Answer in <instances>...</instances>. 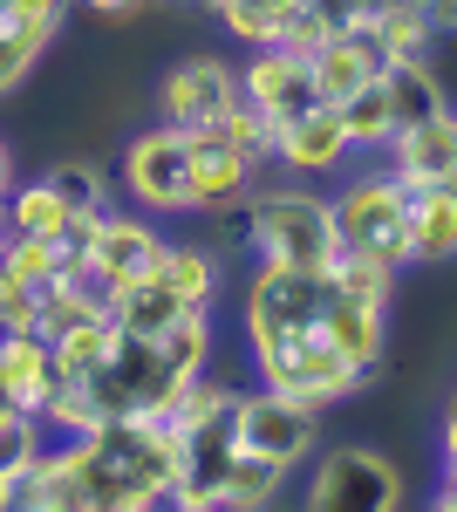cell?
I'll return each instance as SVG.
<instances>
[{"label": "cell", "mask_w": 457, "mask_h": 512, "mask_svg": "<svg viewBox=\"0 0 457 512\" xmlns=\"http://www.w3.org/2000/svg\"><path fill=\"white\" fill-rule=\"evenodd\" d=\"M0 417H14V410H7V396H0Z\"/></svg>", "instance_id": "83f0119b"}, {"label": "cell", "mask_w": 457, "mask_h": 512, "mask_svg": "<svg viewBox=\"0 0 457 512\" xmlns=\"http://www.w3.org/2000/svg\"><path fill=\"white\" fill-rule=\"evenodd\" d=\"M457 253V185L410 192V267H444Z\"/></svg>", "instance_id": "d6986e66"}, {"label": "cell", "mask_w": 457, "mask_h": 512, "mask_svg": "<svg viewBox=\"0 0 457 512\" xmlns=\"http://www.w3.org/2000/svg\"><path fill=\"white\" fill-rule=\"evenodd\" d=\"M171 472V424L110 417L76 437H48V451L14 478V512H151L171 499Z\"/></svg>", "instance_id": "7a4b0ae2"}, {"label": "cell", "mask_w": 457, "mask_h": 512, "mask_svg": "<svg viewBox=\"0 0 457 512\" xmlns=\"http://www.w3.org/2000/svg\"><path fill=\"white\" fill-rule=\"evenodd\" d=\"M89 14H103V21H130V14H144L151 0H82Z\"/></svg>", "instance_id": "d4e9b609"}, {"label": "cell", "mask_w": 457, "mask_h": 512, "mask_svg": "<svg viewBox=\"0 0 457 512\" xmlns=\"http://www.w3.org/2000/svg\"><path fill=\"white\" fill-rule=\"evenodd\" d=\"M232 424H239V451L246 458H260V465H273V472H301L307 458H314V444H321V417L314 410H301L294 396L280 390H239V410H232Z\"/></svg>", "instance_id": "ba28073f"}, {"label": "cell", "mask_w": 457, "mask_h": 512, "mask_svg": "<svg viewBox=\"0 0 457 512\" xmlns=\"http://www.w3.org/2000/svg\"><path fill=\"white\" fill-rule=\"evenodd\" d=\"M219 14L239 48H267V41H287V28L301 21V0H205Z\"/></svg>", "instance_id": "7402d4cb"}, {"label": "cell", "mask_w": 457, "mask_h": 512, "mask_svg": "<svg viewBox=\"0 0 457 512\" xmlns=\"http://www.w3.org/2000/svg\"><path fill=\"white\" fill-rule=\"evenodd\" d=\"M48 185H55V192L69 198V205H76L82 219H96V212L110 205V178H103L96 164H55V171H48Z\"/></svg>", "instance_id": "cb8c5ba5"}, {"label": "cell", "mask_w": 457, "mask_h": 512, "mask_svg": "<svg viewBox=\"0 0 457 512\" xmlns=\"http://www.w3.org/2000/svg\"><path fill=\"white\" fill-rule=\"evenodd\" d=\"M14 192V151H7V137H0V198Z\"/></svg>", "instance_id": "484cf974"}, {"label": "cell", "mask_w": 457, "mask_h": 512, "mask_svg": "<svg viewBox=\"0 0 457 512\" xmlns=\"http://www.w3.org/2000/svg\"><path fill=\"white\" fill-rule=\"evenodd\" d=\"M239 390L198 376L185 390V403L171 410V451H178V472H171V499L178 512H226L232 499V472H239Z\"/></svg>", "instance_id": "3957f363"}, {"label": "cell", "mask_w": 457, "mask_h": 512, "mask_svg": "<svg viewBox=\"0 0 457 512\" xmlns=\"http://www.w3.org/2000/svg\"><path fill=\"white\" fill-rule=\"evenodd\" d=\"M0 212H7V233H21V239H62V233H76V226H89V219H82L48 178L14 185V192L0 198Z\"/></svg>", "instance_id": "44dd1931"}, {"label": "cell", "mask_w": 457, "mask_h": 512, "mask_svg": "<svg viewBox=\"0 0 457 512\" xmlns=\"http://www.w3.org/2000/svg\"><path fill=\"white\" fill-rule=\"evenodd\" d=\"M307 76H314V96L321 103H342V96H355L362 82L382 76V48L369 28H348V35H321L314 48H307Z\"/></svg>", "instance_id": "2e32d148"}, {"label": "cell", "mask_w": 457, "mask_h": 512, "mask_svg": "<svg viewBox=\"0 0 457 512\" xmlns=\"http://www.w3.org/2000/svg\"><path fill=\"white\" fill-rule=\"evenodd\" d=\"M328 212H335V253L376 260L389 274L410 267V185L403 178L362 171L342 192H328Z\"/></svg>", "instance_id": "5b68a950"}, {"label": "cell", "mask_w": 457, "mask_h": 512, "mask_svg": "<svg viewBox=\"0 0 457 512\" xmlns=\"http://www.w3.org/2000/svg\"><path fill=\"white\" fill-rule=\"evenodd\" d=\"M48 390H55L48 335H35V328L0 335V396H7V410H28V417H35L41 403H48Z\"/></svg>", "instance_id": "e0dca14e"}, {"label": "cell", "mask_w": 457, "mask_h": 512, "mask_svg": "<svg viewBox=\"0 0 457 512\" xmlns=\"http://www.w3.org/2000/svg\"><path fill=\"white\" fill-rule=\"evenodd\" d=\"M267 151H273V164H280L287 178H328V171H342L348 137H342L335 103H307V110H294V117H280L267 130Z\"/></svg>", "instance_id": "7c38bea8"}, {"label": "cell", "mask_w": 457, "mask_h": 512, "mask_svg": "<svg viewBox=\"0 0 457 512\" xmlns=\"http://www.w3.org/2000/svg\"><path fill=\"white\" fill-rule=\"evenodd\" d=\"M157 219L151 212H116V205H103L96 219H89V239H82V267L103 280V287H116V280L144 274L157 253Z\"/></svg>", "instance_id": "4fadbf2b"}, {"label": "cell", "mask_w": 457, "mask_h": 512, "mask_svg": "<svg viewBox=\"0 0 457 512\" xmlns=\"http://www.w3.org/2000/svg\"><path fill=\"white\" fill-rule=\"evenodd\" d=\"M382 151H389L382 171L403 178L410 192H423V185H457V117H451V110H437V117L396 130Z\"/></svg>", "instance_id": "9a60e30c"}, {"label": "cell", "mask_w": 457, "mask_h": 512, "mask_svg": "<svg viewBox=\"0 0 457 512\" xmlns=\"http://www.w3.org/2000/svg\"><path fill=\"white\" fill-rule=\"evenodd\" d=\"M239 103L267 123V130L280 117L307 110V103H321V96H314V76H307V55H301V48H287V41L246 48V62H239Z\"/></svg>", "instance_id": "8fae6325"}, {"label": "cell", "mask_w": 457, "mask_h": 512, "mask_svg": "<svg viewBox=\"0 0 457 512\" xmlns=\"http://www.w3.org/2000/svg\"><path fill=\"white\" fill-rule=\"evenodd\" d=\"M239 321H246V349H253L260 383L294 396L314 417H328L335 403L362 390L382 369V342H389V301L355 294L328 267H267L260 260L239 294Z\"/></svg>", "instance_id": "6da1fadb"}, {"label": "cell", "mask_w": 457, "mask_h": 512, "mask_svg": "<svg viewBox=\"0 0 457 512\" xmlns=\"http://www.w3.org/2000/svg\"><path fill=\"white\" fill-rule=\"evenodd\" d=\"M62 21H69V0H0V96H14L35 76Z\"/></svg>", "instance_id": "5bb4252c"}, {"label": "cell", "mask_w": 457, "mask_h": 512, "mask_svg": "<svg viewBox=\"0 0 457 512\" xmlns=\"http://www.w3.org/2000/svg\"><path fill=\"white\" fill-rule=\"evenodd\" d=\"M239 239L267 267H328V253H335L328 192H314V178L253 185V192L239 198Z\"/></svg>", "instance_id": "277c9868"}, {"label": "cell", "mask_w": 457, "mask_h": 512, "mask_svg": "<svg viewBox=\"0 0 457 512\" xmlns=\"http://www.w3.org/2000/svg\"><path fill=\"white\" fill-rule=\"evenodd\" d=\"M151 274L164 280L185 308H212V301H219V287H226L219 253H212V246H198V239H157Z\"/></svg>", "instance_id": "ac0fdd59"}, {"label": "cell", "mask_w": 457, "mask_h": 512, "mask_svg": "<svg viewBox=\"0 0 457 512\" xmlns=\"http://www.w3.org/2000/svg\"><path fill=\"white\" fill-rule=\"evenodd\" d=\"M335 117H342L348 151H382V144H389V103H382V82H362L355 96H342Z\"/></svg>", "instance_id": "603a6c76"}, {"label": "cell", "mask_w": 457, "mask_h": 512, "mask_svg": "<svg viewBox=\"0 0 457 512\" xmlns=\"http://www.w3.org/2000/svg\"><path fill=\"white\" fill-rule=\"evenodd\" d=\"M116 178L137 212L151 219H171V212H191V158H185V130L178 123H151L123 144L116 158Z\"/></svg>", "instance_id": "52a82bcc"}, {"label": "cell", "mask_w": 457, "mask_h": 512, "mask_svg": "<svg viewBox=\"0 0 457 512\" xmlns=\"http://www.w3.org/2000/svg\"><path fill=\"white\" fill-rule=\"evenodd\" d=\"M232 103H239V69L226 55H185L157 82V123H178V130H205Z\"/></svg>", "instance_id": "30bf717a"}, {"label": "cell", "mask_w": 457, "mask_h": 512, "mask_svg": "<svg viewBox=\"0 0 457 512\" xmlns=\"http://www.w3.org/2000/svg\"><path fill=\"white\" fill-rule=\"evenodd\" d=\"M307 512H396L410 506V485L396 472V458H382L376 444H314V458L301 465Z\"/></svg>", "instance_id": "8992f818"}, {"label": "cell", "mask_w": 457, "mask_h": 512, "mask_svg": "<svg viewBox=\"0 0 457 512\" xmlns=\"http://www.w3.org/2000/svg\"><path fill=\"white\" fill-rule=\"evenodd\" d=\"M0 512H14V478L0 472Z\"/></svg>", "instance_id": "4316f807"}, {"label": "cell", "mask_w": 457, "mask_h": 512, "mask_svg": "<svg viewBox=\"0 0 457 512\" xmlns=\"http://www.w3.org/2000/svg\"><path fill=\"white\" fill-rule=\"evenodd\" d=\"M185 158H191V212H239V198L260 185L267 158L246 151L226 123L185 130Z\"/></svg>", "instance_id": "9c48e42d"}, {"label": "cell", "mask_w": 457, "mask_h": 512, "mask_svg": "<svg viewBox=\"0 0 457 512\" xmlns=\"http://www.w3.org/2000/svg\"><path fill=\"white\" fill-rule=\"evenodd\" d=\"M376 82H382V103H389V137L410 130V123H423V117H437V110H451L430 62H382Z\"/></svg>", "instance_id": "ffe728a7"}]
</instances>
